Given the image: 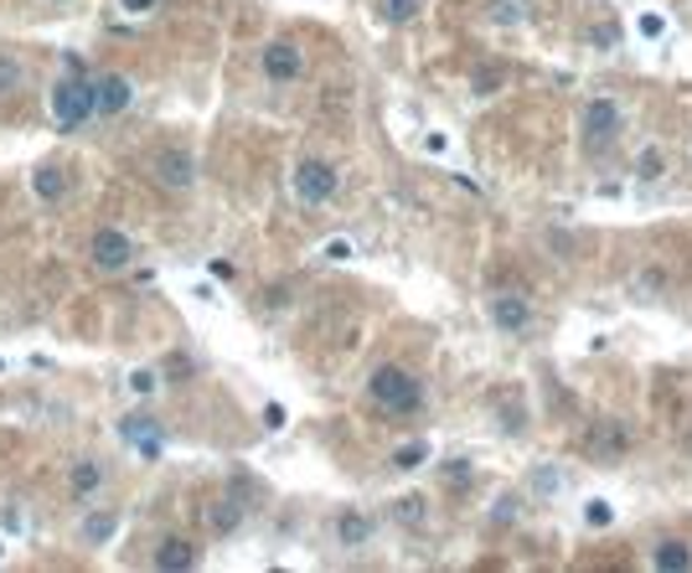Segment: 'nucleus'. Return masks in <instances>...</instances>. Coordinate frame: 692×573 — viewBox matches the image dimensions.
I'll use <instances>...</instances> for the list:
<instances>
[{
  "label": "nucleus",
  "instance_id": "1",
  "mask_svg": "<svg viewBox=\"0 0 692 573\" xmlns=\"http://www.w3.org/2000/svg\"><path fill=\"white\" fill-rule=\"evenodd\" d=\"M367 398H372V408H383L388 419H408V414L424 408V383L408 367L383 362V367H372V377H367Z\"/></svg>",
  "mask_w": 692,
  "mask_h": 573
},
{
  "label": "nucleus",
  "instance_id": "2",
  "mask_svg": "<svg viewBox=\"0 0 692 573\" xmlns=\"http://www.w3.org/2000/svg\"><path fill=\"white\" fill-rule=\"evenodd\" d=\"M47 109H52V124H57V130H78L84 119L99 114V103H94V78L78 68H73L68 78H57L47 93Z\"/></svg>",
  "mask_w": 692,
  "mask_h": 573
},
{
  "label": "nucleus",
  "instance_id": "3",
  "mask_svg": "<svg viewBox=\"0 0 692 573\" xmlns=\"http://www.w3.org/2000/svg\"><path fill=\"white\" fill-rule=\"evenodd\" d=\"M289 181H295V197H300L305 207H321V202H331V197L341 191L337 166H331V161H316V155H305Z\"/></svg>",
  "mask_w": 692,
  "mask_h": 573
},
{
  "label": "nucleus",
  "instance_id": "4",
  "mask_svg": "<svg viewBox=\"0 0 692 573\" xmlns=\"http://www.w3.org/2000/svg\"><path fill=\"white\" fill-rule=\"evenodd\" d=\"M625 119H620V103L615 99H590L584 103V145L590 151H609L620 140Z\"/></svg>",
  "mask_w": 692,
  "mask_h": 573
},
{
  "label": "nucleus",
  "instance_id": "5",
  "mask_svg": "<svg viewBox=\"0 0 692 573\" xmlns=\"http://www.w3.org/2000/svg\"><path fill=\"white\" fill-rule=\"evenodd\" d=\"M486 305H491V321H496V331H507V337L527 331V321H532V300H527V289H517V285L491 289Z\"/></svg>",
  "mask_w": 692,
  "mask_h": 573
},
{
  "label": "nucleus",
  "instance_id": "6",
  "mask_svg": "<svg viewBox=\"0 0 692 573\" xmlns=\"http://www.w3.org/2000/svg\"><path fill=\"white\" fill-rule=\"evenodd\" d=\"M151 176H155V186H166V191H186V186L197 181V161H191L186 145H161L151 161Z\"/></svg>",
  "mask_w": 692,
  "mask_h": 573
},
{
  "label": "nucleus",
  "instance_id": "7",
  "mask_svg": "<svg viewBox=\"0 0 692 573\" xmlns=\"http://www.w3.org/2000/svg\"><path fill=\"white\" fill-rule=\"evenodd\" d=\"M88 258H94V269H103V274L130 269V258H135V238L119 233V228H99L94 243H88Z\"/></svg>",
  "mask_w": 692,
  "mask_h": 573
},
{
  "label": "nucleus",
  "instance_id": "8",
  "mask_svg": "<svg viewBox=\"0 0 692 573\" xmlns=\"http://www.w3.org/2000/svg\"><path fill=\"white\" fill-rule=\"evenodd\" d=\"M259 63H264V78L270 84H295L305 73V52L295 42H270V47L259 52Z\"/></svg>",
  "mask_w": 692,
  "mask_h": 573
},
{
  "label": "nucleus",
  "instance_id": "9",
  "mask_svg": "<svg viewBox=\"0 0 692 573\" xmlns=\"http://www.w3.org/2000/svg\"><path fill=\"white\" fill-rule=\"evenodd\" d=\"M94 103H99V114H124L130 103H135V84L124 78V73H109L94 84Z\"/></svg>",
  "mask_w": 692,
  "mask_h": 573
},
{
  "label": "nucleus",
  "instance_id": "10",
  "mask_svg": "<svg viewBox=\"0 0 692 573\" xmlns=\"http://www.w3.org/2000/svg\"><path fill=\"white\" fill-rule=\"evenodd\" d=\"M625 450H630V429H625L620 419L594 423V434H590V455L594 460H620Z\"/></svg>",
  "mask_w": 692,
  "mask_h": 573
},
{
  "label": "nucleus",
  "instance_id": "11",
  "mask_svg": "<svg viewBox=\"0 0 692 573\" xmlns=\"http://www.w3.org/2000/svg\"><path fill=\"white\" fill-rule=\"evenodd\" d=\"M243 511H249V506L238 502V496H222V502H212V506L202 511V527L212 532V538H228V532L243 522Z\"/></svg>",
  "mask_w": 692,
  "mask_h": 573
},
{
  "label": "nucleus",
  "instance_id": "12",
  "mask_svg": "<svg viewBox=\"0 0 692 573\" xmlns=\"http://www.w3.org/2000/svg\"><path fill=\"white\" fill-rule=\"evenodd\" d=\"M119 434L130 439V444H140V455H161V423L145 419V414H130V419L119 423Z\"/></svg>",
  "mask_w": 692,
  "mask_h": 573
},
{
  "label": "nucleus",
  "instance_id": "13",
  "mask_svg": "<svg viewBox=\"0 0 692 573\" xmlns=\"http://www.w3.org/2000/svg\"><path fill=\"white\" fill-rule=\"evenodd\" d=\"M155 569H171V573L197 569V548H191L186 538H166L161 548H155Z\"/></svg>",
  "mask_w": 692,
  "mask_h": 573
},
{
  "label": "nucleus",
  "instance_id": "14",
  "mask_svg": "<svg viewBox=\"0 0 692 573\" xmlns=\"http://www.w3.org/2000/svg\"><path fill=\"white\" fill-rule=\"evenodd\" d=\"M32 191L42 197V202H63V197H68V170L63 166H36Z\"/></svg>",
  "mask_w": 692,
  "mask_h": 573
},
{
  "label": "nucleus",
  "instance_id": "15",
  "mask_svg": "<svg viewBox=\"0 0 692 573\" xmlns=\"http://www.w3.org/2000/svg\"><path fill=\"white\" fill-rule=\"evenodd\" d=\"M651 569H692V548L682 538H661L657 542V553H651Z\"/></svg>",
  "mask_w": 692,
  "mask_h": 573
},
{
  "label": "nucleus",
  "instance_id": "16",
  "mask_svg": "<svg viewBox=\"0 0 692 573\" xmlns=\"http://www.w3.org/2000/svg\"><path fill=\"white\" fill-rule=\"evenodd\" d=\"M337 538H341V548H362V542L372 538V522L362 517V511H341V517H337Z\"/></svg>",
  "mask_w": 692,
  "mask_h": 573
},
{
  "label": "nucleus",
  "instance_id": "17",
  "mask_svg": "<svg viewBox=\"0 0 692 573\" xmlns=\"http://www.w3.org/2000/svg\"><path fill=\"white\" fill-rule=\"evenodd\" d=\"M424 11V0H377V16L388 21V26H404Z\"/></svg>",
  "mask_w": 692,
  "mask_h": 573
},
{
  "label": "nucleus",
  "instance_id": "18",
  "mask_svg": "<svg viewBox=\"0 0 692 573\" xmlns=\"http://www.w3.org/2000/svg\"><path fill=\"white\" fill-rule=\"evenodd\" d=\"M68 481H73V491H78V496H94V491L103 486V471L94 465V460H78V465L68 471Z\"/></svg>",
  "mask_w": 692,
  "mask_h": 573
},
{
  "label": "nucleus",
  "instance_id": "19",
  "mask_svg": "<svg viewBox=\"0 0 692 573\" xmlns=\"http://www.w3.org/2000/svg\"><path fill=\"white\" fill-rule=\"evenodd\" d=\"M636 176H641L646 186L661 181V176H667V151H661V145H646L641 161H636Z\"/></svg>",
  "mask_w": 692,
  "mask_h": 573
},
{
  "label": "nucleus",
  "instance_id": "20",
  "mask_svg": "<svg viewBox=\"0 0 692 573\" xmlns=\"http://www.w3.org/2000/svg\"><path fill=\"white\" fill-rule=\"evenodd\" d=\"M424 460H429V444L414 439V444H404V450H393V471H419Z\"/></svg>",
  "mask_w": 692,
  "mask_h": 573
},
{
  "label": "nucleus",
  "instance_id": "21",
  "mask_svg": "<svg viewBox=\"0 0 692 573\" xmlns=\"http://www.w3.org/2000/svg\"><path fill=\"white\" fill-rule=\"evenodd\" d=\"M486 16L496 26H517L523 21V0H486Z\"/></svg>",
  "mask_w": 692,
  "mask_h": 573
},
{
  "label": "nucleus",
  "instance_id": "22",
  "mask_svg": "<svg viewBox=\"0 0 692 573\" xmlns=\"http://www.w3.org/2000/svg\"><path fill=\"white\" fill-rule=\"evenodd\" d=\"M109 538H114V517H109V511H99V517H88L84 522V542L99 548V542H109Z\"/></svg>",
  "mask_w": 692,
  "mask_h": 573
},
{
  "label": "nucleus",
  "instance_id": "23",
  "mask_svg": "<svg viewBox=\"0 0 692 573\" xmlns=\"http://www.w3.org/2000/svg\"><path fill=\"white\" fill-rule=\"evenodd\" d=\"M21 78H26V73H21V63L11 57V52H0V93H17Z\"/></svg>",
  "mask_w": 692,
  "mask_h": 573
},
{
  "label": "nucleus",
  "instance_id": "24",
  "mask_svg": "<svg viewBox=\"0 0 692 573\" xmlns=\"http://www.w3.org/2000/svg\"><path fill=\"white\" fill-rule=\"evenodd\" d=\"M393 517H398L404 527H424V502L419 496H404V502L393 506Z\"/></svg>",
  "mask_w": 692,
  "mask_h": 573
},
{
  "label": "nucleus",
  "instance_id": "25",
  "mask_svg": "<svg viewBox=\"0 0 692 573\" xmlns=\"http://www.w3.org/2000/svg\"><path fill=\"white\" fill-rule=\"evenodd\" d=\"M517 517H523V502H517V496H502L496 511H491V522H517Z\"/></svg>",
  "mask_w": 692,
  "mask_h": 573
},
{
  "label": "nucleus",
  "instance_id": "26",
  "mask_svg": "<svg viewBox=\"0 0 692 573\" xmlns=\"http://www.w3.org/2000/svg\"><path fill=\"white\" fill-rule=\"evenodd\" d=\"M444 481H450V486H465V481H471V465H465V460H450V465H444Z\"/></svg>",
  "mask_w": 692,
  "mask_h": 573
},
{
  "label": "nucleus",
  "instance_id": "27",
  "mask_svg": "<svg viewBox=\"0 0 692 573\" xmlns=\"http://www.w3.org/2000/svg\"><path fill=\"white\" fill-rule=\"evenodd\" d=\"M584 522H590V527H609V502H590V506H584Z\"/></svg>",
  "mask_w": 692,
  "mask_h": 573
},
{
  "label": "nucleus",
  "instance_id": "28",
  "mask_svg": "<svg viewBox=\"0 0 692 573\" xmlns=\"http://www.w3.org/2000/svg\"><path fill=\"white\" fill-rule=\"evenodd\" d=\"M496 84H502V73H496V68H481V73H475V93H491Z\"/></svg>",
  "mask_w": 692,
  "mask_h": 573
},
{
  "label": "nucleus",
  "instance_id": "29",
  "mask_svg": "<svg viewBox=\"0 0 692 573\" xmlns=\"http://www.w3.org/2000/svg\"><path fill=\"white\" fill-rule=\"evenodd\" d=\"M130 388H135L140 398H145V393H155V372H135V377H130Z\"/></svg>",
  "mask_w": 692,
  "mask_h": 573
},
{
  "label": "nucleus",
  "instance_id": "30",
  "mask_svg": "<svg viewBox=\"0 0 692 573\" xmlns=\"http://www.w3.org/2000/svg\"><path fill=\"white\" fill-rule=\"evenodd\" d=\"M594 42H600V47H615V26H609V21H605V26L594 32Z\"/></svg>",
  "mask_w": 692,
  "mask_h": 573
},
{
  "label": "nucleus",
  "instance_id": "31",
  "mask_svg": "<svg viewBox=\"0 0 692 573\" xmlns=\"http://www.w3.org/2000/svg\"><path fill=\"white\" fill-rule=\"evenodd\" d=\"M538 491H558V475L553 471H538Z\"/></svg>",
  "mask_w": 692,
  "mask_h": 573
},
{
  "label": "nucleus",
  "instance_id": "32",
  "mask_svg": "<svg viewBox=\"0 0 692 573\" xmlns=\"http://www.w3.org/2000/svg\"><path fill=\"white\" fill-rule=\"evenodd\" d=\"M119 5H124V11H151L155 0H119Z\"/></svg>",
  "mask_w": 692,
  "mask_h": 573
}]
</instances>
